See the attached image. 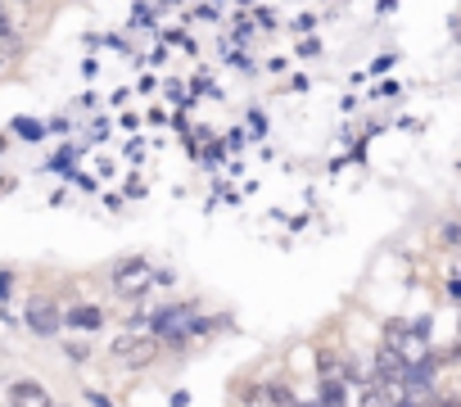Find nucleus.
<instances>
[{"instance_id":"5","label":"nucleus","mask_w":461,"mask_h":407,"mask_svg":"<svg viewBox=\"0 0 461 407\" xmlns=\"http://www.w3.org/2000/svg\"><path fill=\"white\" fill-rule=\"evenodd\" d=\"M5 55H10V50H0V64H5Z\"/></svg>"},{"instance_id":"2","label":"nucleus","mask_w":461,"mask_h":407,"mask_svg":"<svg viewBox=\"0 0 461 407\" xmlns=\"http://www.w3.org/2000/svg\"><path fill=\"white\" fill-rule=\"evenodd\" d=\"M10 407H50V393L37 384V380H19L10 389Z\"/></svg>"},{"instance_id":"3","label":"nucleus","mask_w":461,"mask_h":407,"mask_svg":"<svg viewBox=\"0 0 461 407\" xmlns=\"http://www.w3.org/2000/svg\"><path fill=\"white\" fill-rule=\"evenodd\" d=\"M28 321H32V330H41V335H55V330H59V312H55L50 303H28Z\"/></svg>"},{"instance_id":"4","label":"nucleus","mask_w":461,"mask_h":407,"mask_svg":"<svg viewBox=\"0 0 461 407\" xmlns=\"http://www.w3.org/2000/svg\"><path fill=\"white\" fill-rule=\"evenodd\" d=\"M68 321H73V326H100V312H95V308H77Z\"/></svg>"},{"instance_id":"1","label":"nucleus","mask_w":461,"mask_h":407,"mask_svg":"<svg viewBox=\"0 0 461 407\" xmlns=\"http://www.w3.org/2000/svg\"><path fill=\"white\" fill-rule=\"evenodd\" d=\"M149 281H154V272H149L145 263H127V267H118V276H113V285H118L122 294H140V290H149Z\"/></svg>"}]
</instances>
